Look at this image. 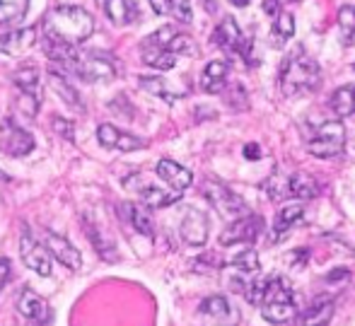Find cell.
Wrapping results in <instances>:
<instances>
[{"label":"cell","instance_id":"1","mask_svg":"<svg viewBox=\"0 0 355 326\" xmlns=\"http://www.w3.org/2000/svg\"><path fill=\"white\" fill-rule=\"evenodd\" d=\"M92 32H94V19L87 10L78 8V5H58V8H53L49 12L42 34L78 46L80 42L92 37Z\"/></svg>","mask_w":355,"mask_h":326},{"label":"cell","instance_id":"2","mask_svg":"<svg viewBox=\"0 0 355 326\" xmlns=\"http://www.w3.org/2000/svg\"><path fill=\"white\" fill-rule=\"evenodd\" d=\"M319 83H322V70H319V63L309 53L295 51L285 61L281 70V92L285 97H304V94L314 92L319 87Z\"/></svg>","mask_w":355,"mask_h":326},{"label":"cell","instance_id":"3","mask_svg":"<svg viewBox=\"0 0 355 326\" xmlns=\"http://www.w3.org/2000/svg\"><path fill=\"white\" fill-rule=\"evenodd\" d=\"M259 307L266 322L271 324H285L295 317L297 307H295V293L290 288V283L281 275H273L266 280V288L259 300Z\"/></svg>","mask_w":355,"mask_h":326},{"label":"cell","instance_id":"4","mask_svg":"<svg viewBox=\"0 0 355 326\" xmlns=\"http://www.w3.org/2000/svg\"><path fill=\"white\" fill-rule=\"evenodd\" d=\"M266 191L273 200H283V198H317L322 187L314 177L302 172L295 174H283V172H273L266 182Z\"/></svg>","mask_w":355,"mask_h":326},{"label":"cell","instance_id":"5","mask_svg":"<svg viewBox=\"0 0 355 326\" xmlns=\"http://www.w3.org/2000/svg\"><path fill=\"white\" fill-rule=\"evenodd\" d=\"M73 75H78L85 83H107V80L116 78V63H114L112 53L104 51H85L78 53V58L68 65Z\"/></svg>","mask_w":355,"mask_h":326},{"label":"cell","instance_id":"6","mask_svg":"<svg viewBox=\"0 0 355 326\" xmlns=\"http://www.w3.org/2000/svg\"><path fill=\"white\" fill-rule=\"evenodd\" d=\"M346 145V128L341 121H324L307 135V150L314 157H338Z\"/></svg>","mask_w":355,"mask_h":326},{"label":"cell","instance_id":"7","mask_svg":"<svg viewBox=\"0 0 355 326\" xmlns=\"http://www.w3.org/2000/svg\"><path fill=\"white\" fill-rule=\"evenodd\" d=\"M123 187L136 194L143 200V205H148V208H167V205L177 203L182 198V191H174L169 187H157L145 174H131V177H126L123 179Z\"/></svg>","mask_w":355,"mask_h":326},{"label":"cell","instance_id":"8","mask_svg":"<svg viewBox=\"0 0 355 326\" xmlns=\"http://www.w3.org/2000/svg\"><path fill=\"white\" fill-rule=\"evenodd\" d=\"M203 196H206V200L213 205L215 210H218L223 218L227 220H237V218H244V215H249V208L247 203H244L242 198H239L237 194L232 191L230 187H225L223 182H215V179H206L201 187Z\"/></svg>","mask_w":355,"mask_h":326},{"label":"cell","instance_id":"9","mask_svg":"<svg viewBox=\"0 0 355 326\" xmlns=\"http://www.w3.org/2000/svg\"><path fill=\"white\" fill-rule=\"evenodd\" d=\"M213 42L215 46H220L227 53H237L242 56L249 65H257V58H254V44L249 42L242 34V29L237 27L232 17H225L223 22L218 24V29L213 32Z\"/></svg>","mask_w":355,"mask_h":326},{"label":"cell","instance_id":"10","mask_svg":"<svg viewBox=\"0 0 355 326\" xmlns=\"http://www.w3.org/2000/svg\"><path fill=\"white\" fill-rule=\"evenodd\" d=\"M0 148L10 157H24L34 150V138L15 119H3L0 121Z\"/></svg>","mask_w":355,"mask_h":326},{"label":"cell","instance_id":"11","mask_svg":"<svg viewBox=\"0 0 355 326\" xmlns=\"http://www.w3.org/2000/svg\"><path fill=\"white\" fill-rule=\"evenodd\" d=\"M19 257H22L24 266L32 268L39 275H51V254L49 249L29 232V228L22 230V237H19Z\"/></svg>","mask_w":355,"mask_h":326},{"label":"cell","instance_id":"12","mask_svg":"<svg viewBox=\"0 0 355 326\" xmlns=\"http://www.w3.org/2000/svg\"><path fill=\"white\" fill-rule=\"evenodd\" d=\"M263 232V220L259 215H244V218H237L223 230L220 234V244L223 247H232V244H252L259 234Z\"/></svg>","mask_w":355,"mask_h":326},{"label":"cell","instance_id":"13","mask_svg":"<svg viewBox=\"0 0 355 326\" xmlns=\"http://www.w3.org/2000/svg\"><path fill=\"white\" fill-rule=\"evenodd\" d=\"M148 39L157 44V46L167 49V51L174 53V56H193V53H196V44H193V39L189 37V34L179 32V29L172 27V24L159 27L157 32L150 34Z\"/></svg>","mask_w":355,"mask_h":326},{"label":"cell","instance_id":"14","mask_svg":"<svg viewBox=\"0 0 355 326\" xmlns=\"http://www.w3.org/2000/svg\"><path fill=\"white\" fill-rule=\"evenodd\" d=\"M201 314L218 326H237L242 314L225 295H211L201 302Z\"/></svg>","mask_w":355,"mask_h":326},{"label":"cell","instance_id":"15","mask_svg":"<svg viewBox=\"0 0 355 326\" xmlns=\"http://www.w3.org/2000/svg\"><path fill=\"white\" fill-rule=\"evenodd\" d=\"M208 228H211L208 215L198 208H189L182 218L179 232H182V239L187 244H191V247H203V244L208 242Z\"/></svg>","mask_w":355,"mask_h":326},{"label":"cell","instance_id":"16","mask_svg":"<svg viewBox=\"0 0 355 326\" xmlns=\"http://www.w3.org/2000/svg\"><path fill=\"white\" fill-rule=\"evenodd\" d=\"M97 140L102 148L107 150H121V153H133V150L145 148V140H141L138 135H131L126 130H119L112 123H102L97 128Z\"/></svg>","mask_w":355,"mask_h":326},{"label":"cell","instance_id":"17","mask_svg":"<svg viewBox=\"0 0 355 326\" xmlns=\"http://www.w3.org/2000/svg\"><path fill=\"white\" fill-rule=\"evenodd\" d=\"M44 247L49 249V254H51L53 259L61 261V264L68 266L71 271H78L80 266H83L80 252L63 237V234H56V232H51V230H46V232H44Z\"/></svg>","mask_w":355,"mask_h":326},{"label":"cell","instance_id":"18","mask_svg":"<svg viewBox=\"0 0 355 326\" xmlns=\"http://www.w3.org/2000/svg\"><path fill=\"white\" fill-rule=\"evenodd\" d=\"M157 177L162 179L169 189H174V191H182V194L187 191V189L191 187V182H193V174L189 172L187 167H182L179 162L167 160V157L157 162Z\"/></svg>","mask_w":355,"mask_h":326},{"label":"cell","instance_id":"19","mask_svg":"<svg viewBox=\"0 0 355 326\" xmlns=\"http://www.w3.org/2000/svg\"><path fill=\"white\" fill-rule=\"evenodd\" d=\"M34 44H37V27L12 29V32L0 37V51L8 53V56H22Z\"/></svg>","mask_w":355,"mask_h":326},{"label":"cell","instance_id":"20","mask_svg":"<svg viewBox=\"0 0 355 326\" xmlns=\"http://www.w3.org/2000/svg\"><path fill=\"white\" fill-rule=\"evenodd\" d=\"M334 298H314L312 302L304 307V312L300 314V326H329L334 317Z\"/></svg>","mask_w":355,"mask_h":326},{"label":"cell","instance_id":"21","mask_svg":"<svg viewBox=\"0 0 355 326\" xmlns=\"http://www.w3.org/2000/svg\"><path fill=\"white\" fill-rule=\"evenodd\" d=\"M119 213L121 218L136 230L138 234L143 237H153L155 234V225H153V218H150V210L148 205H141V203H121L119 205Z\"/></svg>","mask_w":355,"mask_h":326},{"label":"cell","instance_id":"22","mask_svg":"<svg viewBox=\"0 0 355 326\" xmlns=\"http://www.w3.org/2000/svg\"><path fill=\"white\" fill-rule=\"evenodd\" d=\"M17 312L22 314V317L32 319V322H46V319L51 317V309H49L46 300L34 293L32 288L22 290V295H19V300H17Z\"/></svg>","mask_w":355,"mask_h":326},{"label":"cell","instance_id":"23","mask_svg":"<svg viewBox=\"0 0 355 326\" xmlns=\"http://www.w3.org/2000/svg\"><path fill=\"white\" fill-rule=\"evenodd\" d=\"M141 56H143V63L150 65V68L155 70H172L174 65H177V58L174 53H169L167 49L157 46L155 42H150V39H145L141 44Z\"/></svg>","mask_w":355,"mask_h":326},{"label":"cell","instance_id":"24","mask_svg":"<svg viewBox=\"0 0 355 326\" xmlns=\"http://www.w3.org/2000/svg\"><path fill=\"white\" fill-rule=\"evenodd\" d=\"M227 75H230V63L227 61H211L201 75L203 92H208V94L223 92L225 85H227Z\"/></svg>","mask_w":355,"mask_h":326},{"label":"cell","instance_id":"25","mask_svg":"<svg viewBox=\"0 0 355 326\" xmlns=\"http://www.w3.org/2000/svg\"><path fill=\"white\" fill-rule=\"evenodd\" d=\"M102 8L114 24H133L141 19V10L133 0H107Z\"/></svg>","mask_w":355,"mask_h":326},{"label":"cell","instance_id":"26","mask_svg":"<svg viewBox=\"0 0 355 326\" xmlns=\"http://www.w3.org/2000/svg\"><path fill=\"white\" fill-rule=\"evenodd\" d=\"M49 85H51V89L58 94V97L63 99V102L68 104V107L78 109V112H85V104H83V97H80V92L73 87L71 83H68L66 75H58L56 70H51L49 73Z\"/></svg>","mask_w":355,"mask_h":326},{"label":"cell","instance_id":"27","mask_svg":"<svg viewBox=\"0 0 355 326\" xmlns=\"http://www.w3.org/2000/svg\"><path fill=\"white\" fill-rule=\"evenodd\" d=\"M12 83H15V87H17L19 92L32 94V97L42 99V75H39L37 65H24V68L15 70Z\"/></svg>","mask_w":355,"mask_h":326},{"label":"cell","instance_id":"28","mask_svg":"<svg viewBox=\"0 0 355 326\" xmlns=\"http://www.w3.org/2000/svg\"><path fill=\"white\" fill-rule=\"evenodd\" d=\"M138 85H141L145 92H150V94H155V97L164 99L167 104H174L184 94L182 89H174L172 85L167 83V80L157 78V75H145V78L138 80Z\"/></svg>","mask_w":355,"mask_h":326},{"label":"cell","instance_id":"29","mask_svg":"<svg viewBox=\"0 0 355 326\" xmlns=\"http://www.w3.org/2000/svg\"><path fill=\"white\" fill-rule=\"evenodd\" d=\"M150 8L157 15H169L177 22H191V3L189 0H148Z\"/></svg>","mask_w":355,"mask_h":326},{"label":"cell","instance_id":"30","mask_svg":"<svg viewBox=\"0 0 355 326\" xmlns=\"http://www.w3.org/2000/svg\"><path fill=\"white\" fill-rule=\"evenodd\" d=\"M302 215H304V208L300 203L285 205V208L278 210L276 220H273V239L285 237V232H288L295 223H300V220H302Z\"/></svg>","mask_w":355,"mask_h":326},{"label":"cell","instance_id":"31","mask_svg":"<svg viewBox=\"0 0 355 326\" xmlns=\"http://www.w3.org/2000/svg\"><path fill=\"white\" fill-rule=\"evenodd\" d=\"M331 109L336 117L346 119V117H353L355 114V85H343L338 87L336 92L331 94Z\"/></svg>","mask_w":355,"mask_h":326},{"label":"cell","instance_id":"32","mask_svg":"<svg viewBox=\"0 0 355 326\" xmlns=\"http://www.w3.org/2000/svg\"><path fill=\"white\" fill-rule=\"evenodd\" d=\"M29 10V0H0V24L10 27L24 19Z\"/></svg>","mask_w":355,"mask_h":326},{"label":"cell","instance_id":"33","mask_svg":"<svg viewBox=\"0 0 355 326\" xmlns=\"http://www.w3.org/2000/svg\"><path fill=\"white\" fill-rule=\"evenodd\" d=\"M338 34H341L343 46H351L355 42V8L353 5H343L338 10Z\"/></svg>","mask_w":355,"mask_h":326},{"label":"cell","instance_id":"34","mask_svg":"<svg viewBox=\"0 0 355 326\" xmlns=\"http://www.w3.org/2000/svg\"><path fill=\"white\" fill-rule=\"evenodd\" d=\"M293 34H295L293 15H290V12H278V15H276V22H273L271 39H273L276 44H285L288 39H293Z\"/></svg>","mask_w":355,"mask_h":326},{"label":"cell","instance_id":"35","mask_svg":"<svg viewBox=\"0 0 355 326\" xmlns=\"http://www.w3.org/2000/svg\"><path fill=\"white\" fill-rule=\"evenodd\" d=\"M230 266L237 271H242V273H257L259 271V254L254 252V249H244V252L234 254L232 261H230Z\"/></svg>","mask_w":355,"mask_h":326},{"label":"cell","instance_id":"36","mask_svg":"<svg viewBox=\"0 0 355 326\" xmlns=\"http://www.w3.org/2000/svg\"><path fill=\"white\" fill-rule=\"evenodd\" d=\"M85 230H87V234H89V239H92L94 249H97V252L102 254L104 259H114V247L107 242V239L102 237V232H99V230L94 228L92 220H89V218H85Z\"/></svg>","mask_w":355,"mask_h":326},{"label":"cell","instance_id":"37","mask_svg":"<svg viewBox=\"0 0 355 326\" xmlns=\"http://www.w3.org/2000/svg\"><path fill=\"white\" fill-rule=\"evenodd\" d=\"M53 130H56L58 135H63V138H68V140L75 138V135H73V123L66 121V119H61V117H53Z\"/></svg>","mask_w":355,"mask_h":326},{"label":"cell","instance_id":"38","mask_svg":"<svg viewBox=\"0 0 355 326\" xmlns=\"http://www.w3.org/2000/svg\"><path fill=\"white\" fill-rule=\"evenodd\" d=\"M10 278H12V264H10V259H0V290L8 285Z\"/></svg>","mask_w":355,"mask_h":326},{"label":"cell","instance_id":"39","mask_svg":"<svg viewBox=\"0 0 355 326\" xmlns=\"http://www.w3.org/2000/svg\"><path fill=\"white\" fill-rule=\"evenodd\" d=\"M259 145H254V143H249V145H244V157L247 160H259Z\"/></svg>","mask_w":355,"mask_h":326},{"label":"cell","instance_id":"40","mask_svg":"<svg viewBox=\"0 0 355 326\" xmlns=\"http://www.w3.org/2000/svg\"><path fill=\"white\" fill-rule=\"evenodd\" d=\"M263 12L278 15V0H266V5H263Z\"/></svg>","mask_w":355,"mask_h":326},{"label":"cell","instance_id":"41","mask_svg":"<svg viewBox=\"0 0 355 326\" xmlns=\"http://www.w3.org/2000/svg\"><path fill=\"white\" fill-rule=\"evenodd\" d=\"M203 3V8L208 10V12H215V5H213V0H201Z\"/></svg>","mask_w":355,"mask_h":326},{"label":"cell","instance_id":"42","mask_svg":"<svg viewBox=\"0 0 355 326\" xmlns=\"http://www.w3.org/2000/svg\"><path fill=\"white\" fill-rule=\"evenodd\" d=\"M230 3L237 5V8H247V5L252 3V0H230Z\"/></svg>","mask_w":355,"mask_h":326},{"label":"cell","instance_id":"43","mask_svg":"<svg viewBox=\"0 0 355 326\" xmlns=\"http://www.w3.org/2000/svg\"><path fill=\"white\" fill-rule=\"evenodd\" d=\"M97 3H102V5H104V3H107V0H97Z\"/></svg>","mask_w":355,"mask_h":326},{"label":"cell","instance_id":"44","mask_svg":"<svg viewBox=\"0 0 355 326\" xmlns=\"http://www.w3.org/2000/svg\"><path fill=\"white\" fill-rule=\"evenodd\" d=\"M353 68H355V65H353Z\"/></svg>","mask_w":355,"mask_h":326}]
</instances>
